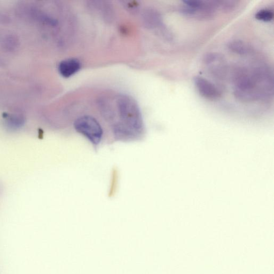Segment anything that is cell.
Returning <instances> with one entry per match:
<instances>
[{
  "label": "cell",
  "mask_w": 274,
  "mask_h": 274,
  "mask_svg": "<svg viewBox=\"0 0 274 274\" xmlns=\"http://www.w3.org/2000/svg\"><path fill=\"white\" fill-rule=\"evenodd\" d=\"M81 62L75 58L68 59L61 61L59 65L60 74L64 78H69L80 71Z\"/></svg>",
  "instance_id": "8992f818"
},
{
  "label": "cell",
  "mask_w": 274,
  "mask_h": 274,
  "mask_svg": "<svg viewBox=\"0 0 274 274\" xmlns=\"http://www.w3.org/2000/svg\"><path fill=\"white\" fill-rule=\"evenodd\" d=\"M74 127L77 132L86 137L94 145L100 143L103 130L99 123L94 117L83 116L77 118Z\"/></svg>",
  "instance_id": "277c9868"
},
{
  "label": "cell",
  "mask_w": 274,
  "mask_h": 274,
  "mask_svg": "<svg viewBox=\"0 0 274 274\" xmlns=\"http://www.w3.org/2000/svg\"><path fill=\"white\" fill-rule=\"evenodd\" d=\"M180 11L184 16L197 19H206L215 15L217 8V1H183Z\"/></svg>",
  "instance_id": "3957f363"
},
{
  "label": "cell",
  "mask_w": 274,
  "mask_h": 274,
  "mask_svg": "<svg viewBox=\"0 0 274 274\" xmlns=\"http://www.w3.org/2000/svg\"><path fill=\"white\" fill-rule=\"evenodd\" d=\"M228 48L232 52L241 55L248 54L252 50L249 44L240 40L231 41L228 45Z\"/></svg>",
  "instance_id": "52a82bcc"
},
{
  "label": "cell",
  "mask_w": 274,
  "mask_h": 274,
  "mask_svg": "<svg viewBox=\"0 0 274 274\" xmlns=\"http://www.w3.org/2000/svg\"><path fill=\"white\" fill-rule=\"evenodd\" d=\"M234 94L242 102L265 99L273 94L272 75L268 68L259 67L252 70L238 68L234 75Z\"/></svg>",
  "instance_id": "6da1fadb"
},
{
  "label": "cell",
  "mask_w": 274,
  "mask_h": 274,
  "mask_svg": "<svg viewBox=\"0 0 274 274\" xmlns=\"http://www.w3.org/2000/svg\"><path fill=\"white\" fill-rule=\"evenodd\" d=\"M117 106L122 119L121 123L132 135L143 128V121L138 104L132 97L127 94L119 95Z\"/></svg>",
  "instance_id": "7a4b0ae2"
},
{
  "label": "cell",
  "mask_w": 274,
  "mask_h": 274,
  "mask_svg": "<svg viewBox=\"0 0 274 274\" xmlns=\"http://www.w3.org/2000/svg\"><path fill=\"white\" fill-rule=\"evenodd\" d=\"M194 81L196 89L203 97L211 100H217L221 97L222 94L219 90L207 80L196 77Z\"/></svg>",
  "instance_id": "5b68a950"
},
{
  "label": "cell",
  "mask_w": 274,
  "mask_h": 274,
  "mask_svg": "<svg viewBox=\"0 0 274 274\" xmlns=\"http://www.w3.org/2000/svg\"><path fill=\"white\" fill-rule=\"evenodd\" d=\"M256 18L264 22H270L274 18V12L271 9H264L256 14Z\"/></svg>",
  "instance_id": "ba28073f"
}]
</instances>
